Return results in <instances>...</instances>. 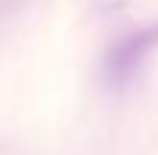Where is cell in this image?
I'll use <instances>...</instances> for the list:
<instances>
[{
  "mask_svg": "<svg viewBox=\"0 0 158 155\" xmlns=\"http://www.w3.org/2000/svg\"><path fill=\"white\" fill-rule=\"evenodd\" d=\"M158 47V21L149 27H141L135 32L117 38L106 53V73L114 82H126L138 67L143 64V59Z\"/></svg>",
  "mask_w": 158,
  "mask_h": 155,
  "instance_id": "cell-1",
  "label": "cell"
},
{
  "mask_svg": "<svg viewBox=\"0 0 158 155\" xmlns=\"http://www.w3.org/2000/svg\"><path fill=\"white\" fill-rule=\"evenodd\" d=\"M21 0H0V6H18Z\"/></svg>",
  "mask_w": 158,
  "mask_h": 155,
  "instance_id": "cell-2",
  "label": "cell"
}]
</instances>
